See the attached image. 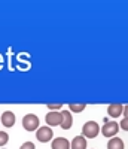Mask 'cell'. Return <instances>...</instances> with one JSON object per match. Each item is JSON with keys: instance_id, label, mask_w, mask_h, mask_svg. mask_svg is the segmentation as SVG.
Returning a JSON list of instances; mask_svg holds the SVG:
<instances>
[{"instance_id": "6da1fadb", "label": "cell", "mask_w": 128, "mask_h": 149, "mask_svg": "<svg viewBox=\"0 0 128 149\" xmlns=\"http://www.w3.org/2000/svg\"><path fill=\"white\" fill-rule=\"evenodd\" d=\"M100 133V127L95 121H88L86 124H83L82 127V136L85 139H94L97 137Z\"/></svg>"}, {"instance_id": "7a4b0ae2", "label": "cell", "mask_w": 128, "mask_h": 149, "mask_svg": "<svg viewBox=\"0 0 128 149\" xmlns=\"http://www.w3.org/2000/svg\"><path fill=\"white\" fill-rule=\"evenodd\" d=\"M39 118H37L34 113H27L22 118V127L27 131H36L39 128Z\"/></svg>"}, {"instance_id": "3957f363", "label": "cell", "mask_w": 128, "mask_h": 149, "mask_svg": "<svg viewBox=\"0 0 128 149\" xmlns=\"http://www.w3.org/2000/svg\"><path fill=\"white\" fill-rule=\"evenodd\" d=\"M118 130H119V124L115 122V121H107L104 125L100 128V131L103 133V136H106V137H109V139L116 137Z\"/></svg>"}, {"instance_id": "277c9868", "label": "cell", "mask_w": 128, "mask_h": 149, "mask_svg": "<svg viewBox=\"0 0 128 149\" xmlns=\"http://www.w3.org/2000/svg\"><path fill=\"white\" fill-rule=\"evenodd\" d=\"M54 136V131L51 127H39L36 130V139L42 142V143H46V142H51Z\"/></svg>"}, {"instance_id": "5b68a950", "label": "cell", "mask_w": 128, "mask_h": 149, "mask_svg": "<svg viewBox=\"0 0 128 149\" xmlns=\"http://www.w3.org/2000/svg\"><path fill=\"white\" fill-rule=\"evenodd\" d=\"M45 121L48 124V127H55V125H60L61 124V112H48L46 116H45Z\"/></svg>"}, {"instance_id": "8992f818", "label": "cell", "mask_w": 128, "mask_h": 149, "mask_svg": "<svg viewBox=\"0 0 128 149\" xmlns=\"http://www.w3.org/2000/svg\"><path fill=\"white\" fill-rule=\"evenodd\" d=\"M15 113L14 112H10V110H6V112H3L2 113V116H0V122L3 124L5 127H14L15 125Z\"/></svg>"}, {"instance_id": "52a82bcc", "label": "cell", "mask_w": 128, "mask_h": 149, "mask_svg": "<svg viewBox=\"0 0 128 149\" xmlns=\"http://www.w3.org/2000/svg\"><path fill=\"white\" fill-rule=\"evenodd\" d=\"M72 125H73L72 113H70L69 110H63V112H61V124H60V127H61L63 130H69Z\"/></svg>"}, {"instance_id": "ba28073f", "label": "cell", "mask_w": 128, "mask_h": 149, "mask_svg": "<svg viewBox=\"0 0 128 149\" xmlns=\"http://www.w3.org/2000/svg\"><path fill=\"white\" fill-rule=\"evenodd\" d=\"M122 112H124V106H122L121 103H112V104H109V107H107V113H109L112 118L121 116Z\"/></svg>"}, {"instance_id": "9c48e42d", "label": "cell", "mask_w": 128, "mask_h": 149, "mask_svg": "<svg viewBox=\"0 0 128 149\" xmlns=\"http://www.w3.org/2000/svg\"><path fill=\"white\" fill-rule=\"evenodd\" d=\"M52 149H70V142L66 137H57L51 143Z\"/></svg>"}, {"instance_id": "30bf717a", "label": "cell", "mask_w": 128, "mask_h": 149, "mask_svg": "<svg viewBox=\"0 0 128 149\" xmlns=\"http://www.w3.org/2000/svg\"><path fill=\"white\" fill-rule=\"evenodd\" d=\"M86 139L83 136H76L70 142V149H86Z\"/></svg>"}, {"instance_id": "8fae6325", "label": "cell", "mask_w": 128, "mask_h": 149, "mask_svg": "<svg viewBox=\"0 0 128 149\" xmlns=\"http://www.w3.org/2000/svg\"><path fill=\"white\" fill-rule=\"evenodd\" d=\"M107 149H125L124 140L119 137H112L107 143Z\"/></svg>"}, {"instance_id": "7c38bea8", "label": "cell", "mask_w": 128, "mask_h": 149, "mask_svg": "<svg viewBox=\"0 0 128 149\" xmlns=\"http://www.w3.org/2000/svg\"><path fill=\"white\" fill-rule=\"evenodd\" d=\"M85 107H86L85 103H70V104H69V112H70V113H72V112H74V113H79V112H82Z\"/></svg>"}, {"instance_id": "4fadbf2b", "label": "cell", "mask_w": 128, "mask_h": 149, "mask_svg": "<svg viewBox=\"0 0 128 149\" xmlns=\"http://www.w3.org/2000/svg\"><path fill=\"white\" fill-rule=\"evenodd\" d=\"M9 142V134L6 131H0V146H3Z\"/></svg>"}, {"instance_id": "5bb4252c", "label": "cell", "mask_w": 128, "mask_h": 149, "mask_svg": "<svg viewBox=\"0 0 128 149\" xmlns=\"http://www.w3.org/2000/svg\"><path fill=\"white\" fill-rule=\"evenodd\" d=\"M19 149H36V146L31 143V142H25V143H22L21 145V148Z\"/></svg>"}, {"instance_id": "9a60e30c", "label": "cell", "mask_w": 128, "mask_h": 149, "mask_svg": "<svg viewBox=\"0 0 128 149\" xmlns=\"http://www.w3.org/2000/svg\"><path fill=\"white\" fill-rule=\"evenodd\" d=\"M119 127H121L122 130L128 131V118H124V119L121 121V124H119Z\"/></svg>"}, {"instance_id": "2e32d148", "label": "cell", "mask_w": 128, "mask_h": 149, "mask_svg": "<svg viewBox=\"0 0 128 149\" xmlns=\"http://www.w3.org/2000/svg\"><path fill=\"white\" fill-rule=\"evenodd\" d=\"M61 106H63L61 103H58V104H51L49 103L48 104V109H52V112H57V109H61Z\"/></svg>"}, {"instance_id": "e0dca14e", "label": "cell", "mask_w": 128, "mask_h": 149, "mask_svg": "<svg viewBox=\"0 0 128 149\" xmlns=\"http://www.w3.org/2000/svg\"><path fill=\"white\" fill-rule=\"evenodd\" d=\"M124 116L128 118V106H124Z\"/></svg>"}]
</instances>
